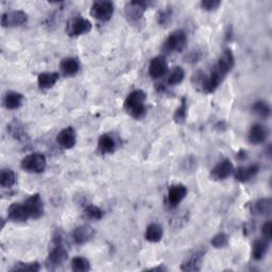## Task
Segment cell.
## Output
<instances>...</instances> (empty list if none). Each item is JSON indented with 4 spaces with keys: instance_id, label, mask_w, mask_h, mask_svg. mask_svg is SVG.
<instances>
[{
    "instance_id": "cell-5",
    "label": "cell",
    "mask_w": 272,
    "mask_h": 272,
    "mask_svg": "<svg viewBox=\"0 0 272 272\" xmlns=\"http://www.w3.org/2000/svg\"><path fill=\"white\" fill-rule=\"evenodd\" d=\"M22 168L25 171L32 173L43 172L47 166L46 156L42 153H32L27 155L22 161Z\"/></svg>"
},
{
    "instance_id": "cell-29",
    "label": "cell",
    "mask_w": 272,
    "mask_h": 272,
    "mask_svg": "<svg viewBox=\"0 0 272 272\" xmlns=\"http://www.w3.org/2000/svg\"><path fill=\"white\" fill-rule=\"evenodd\" d=\"M71 269L74 272H87L92 269L91 263L88 262L87 258L82 256L73 257L71 261Z\"/></svg>"
},
{
    "instance_id": "cell-33",
    "label": "cell",
    "mask_w": 272,
    "mask_h": 272,
    "mask_svg": "<svg viewBox=\"0 0 272 272\" xmlns=\"http://www.w3.org/2000/svg\"><path fill=\"white\" fill-rule=\"evenodd\" d=\"M84 213L87 216V218L93 220H99L103 216V212L96 205H87L84 209Z\"/></svg>"
},
{
    "instance_id": "cell-19",
    "label": "cell",
    "mask_w": 272,
    "mask_h": 272,
    "mask_svg": "<svg viewBox=\"0 0 272 272\" xmlns=\"http://www.w3.org/2000/svg\"><path fill=\"white\" fill-rule=\"evenodd\" d=\"M202 257L203 253L200 251H196V252L189 254L184 262L182 263L181 270L183 271H199L201 269L202 265Z\"/></svg>"
},
{
    "instance_id": "cell-26",
    "label": "cell",
    "mask_w": 272,
    "mask_h": 272,
    "mask_svg": "<svg viewBox=\"0 0 272 272\" xmlns=\"http://www.w3.org/2000/svg\"><path fill=\"white\" fill-rule=\"evenodd\" d=\"M60 67L61 70H62L66 76H73V74H76L79 71L80 65L77 59L65 58L62 60V62H61Z\"/></svg>"
},
{
    "instance_id": "cell-9",
    "label": "cell",
    "mask_w": 272,
    "mask_h": 272,
    "mask_svg": "<svg viewBox=\"0 0 272 272\" xmlns=\"http://www.w3.org/2000/svg\"><path fill=\"white\" fill-rule=\"evenodd\" d=\"M24 203L28 209L30 218L38 219L44 215V202L38 194L30 196Z\"/></svg>"
},
{
    "instance_id": "cell-30",
    "label": "cell",
    "mask_w": 272,
    "mask_h": 272,
    "mask_svg": "<svg viewBox=\"0 0 272 272\" xmlns=\"http://www.w3.org/2000/svg\"><path fill=\"white\" fill-rule=\"evenodd\" d=\"M185 77V71L182 67H174L171 70V72L169 73L168 79H167V83L169 85H176L180 84L183 80H184Z\"/></svg>"
},
{
    "instance_id": "cell-28",
    "label": "cell",
    "mask_w": 272,
    "mask_h": 272,
    "mask_svg": "<svg viewBox=\"0 0 272 272\" xmlns=\"http://www.w3.org/2000/svg\"><path fill=\"white\" fill-rule=\"evenodd\" d=\"M16 182L15 172L12 169H2L0 173V184L4 188L12 187Z\"/></svg>"
},
{
    "instance_id": "cell-39",
    "label": "cell",
    "mask_w": 272,
    "mask_h": 272,
    "mask_svg": "<svg viewBox=\"0 0 272 272\" xmlns=\"http://www.w3.org/2000/svg\"><path fill=\"white\" fill-rule=\"evenodd\" d=\"M237 156H238V158H239V159H243V158H246V156H247V153L244 152V151H240L239 153L237 154Z\"/></svg>"
},
{
    "instance_id": "cell-10",
    "label": "cell",
    "mask_w": 272,
    "mask_h": 272,
    "mask_svg": "<svg viewBox=\"0 0 272 272\" xmlns=\"http://www.w3.org/2000/svg\"><path fill=\"white\" fill-rule=\"evenodd\" d=\"M234 172V166L232 162L230 160H223L220 163H218L210 171V176H212L213 180L221 181L226 180L227 178Z\"/></svg>"
},
{
    "instance_id": "cell-18",
    "label": "cell",
    "mask_w": 272,
    "mask_h": 272,
    "mask_svg": "<svg viewBox=\"0 0 272 272\" xmlns=\"http://www.w3.org/2000/svg\"><path fill=\"white\" fill-rule=\"evenodd\" d=\"M258 165H250V166H242V167H238L237 169H234V176L237 181L239 182H248L250 180H252L254 176L258 173Z\"/></svg>"
},
{
    "instance_id": "cell-8",
    "label": "cell",
    "mask_w": 272,
    "mask_h": 272,
    "mask_svg": "<svg viewBox=\"0 0 272 272\" xmlns=\"http://www.w3.org/2000/svg\"><path fill=\"white\" fill-rule=\"evenodd\" d=\"M27 14L23 11L5 12L1 16V26L3 28H14L27 23Z\"/></svg>"
},
{
    "instance_id": "cell-24",
    "label": "cell",
    "mask_w": 272,
    "mask_h": 272,
    "mask_svg": "<svg viewBox=\"0 0 272 272\" xmlns=\"http://www.w3.org/2000/svg\"><path fill=\"white\" fill-rule=\"evenodd\" d=\"M164 235V230L159 223L149 224L146 229L145 237L148 241L150 242H159Z\"/></svg>"
},
{
    "instance_id": "cell-14",
    "label": "cell",
    "mask_w": 272,
    "mask_h": 272,
    "mask_svg": "<svg viewBox=\"0 0 272 272\" xmlns=\"http://www.w3.org/2000/svg\"><path fill=\"white\" fill-rule=\"evenodd\" d=\"M95 236V231L91 226L87 224H83L73 230L72 232V238L74 242L78 244H84L88 241H91Z\"/></svg>"
},
{
    "instance_id": "cell-13",
    "label": "cell",
    "mask_w": 272,
    "mask_h": 272,
    "mask_svg": "<svg viewBox=\"0 0 272 272\" xmlns=\"http://www.w3.org/2000/svg\"><path fill=\"white\" fill-rule=\"evenodd\" d=\"M58 144L64 149H71L77 142V136L71 127L63 129L57 136Z\"/></svg>"
},
{
    "instance_id": "cell-2",
    "label": "cell",
    "mask_w": 272,
    "mask_h": 272,
    "mask_svg": "<svg viewBox=\"0 0 272 272\" xmlns=\"http://www.w3.org/2000/svg\"><path fill=\"white\" fill-rule=\"evenodd\" d=\"M146 93L141 90H136L129 94L125 100V110L135 119H140L146 115Z\"/></svg>"
},
{
    "instance_id": "cell-25",
    "label": "cell",
    "mask_w": 272,
    "mask_h": 272,
    "mask_svg": "<svg viewBox=\"0 0 272 272\" xmlns=\"http://www.w3.org/2000/svg\"><path fill=\"white\" fill-rule=\"evenodd\" d=\"M60 76L57 72H43L38 74L37 78V84L40 88H44V90H47V88L52 87L54 84L58 82Z\"/></svg>"
},
{
    "instance_id": "cell-38",
    "label": "cell",
    "mask_w": 272,
    "mask_h": 272,
    "mask_svg": "<svg viewBox=\"0 0 272 272\" xmlns=\"http://www.w3.org/2000/svg\"><path fill=\"white\" fill-rule=\"evenodd\" d=\"M262 234L264 238L270 240L271 239V234H272V223L271 221H267L266 223L263 224L262 227Z\"/></svg>"
},
{
    "instance_id": "cell-31",
    "label": "cell",
    "mask_w": 272,
    "mask_h": 272,
    "mask_svg": "<svg viewBox=\"0 0 272 272\" xmlns=\"http://www.w3.org/2000/svg\"><path fill=\"white\" fill-rule=\"evenodd\" d=\"M187 116V105H186V101L185 99L183 98L181 105L176 108V111L174 113V121L178 122V124H182V122H184Z\"/></svg>"
},
{
    "instance_id": "cell-27",
    "label": "cell",
    "mask_w": 272,
    "mask_h": 272,
    "mask_svg": "<svg viewBox=\"0 0 272 272\" xmlns=\"http://www.w3.org/2000/svg\"><path fill=\"white\" fill-rule=\"evenodd\" d=\"M252 112L257 115L258 117L261 118H264L266 119L270 116V106L269 104L267 103L266 101L264 100H258L256 102H254L253 105H252Z\"/></svg>"
},
{
    "instance_id": "cell-15",
    "label": "cell",
    "mask_w": 272,
    "mask_h": 272,
    "mask_svg": "<svg viewBox=\"0 0 272 272\" xmlns=\"http://www.w3.org/2000/svg\"><path fill=\"white\" fill-rule=\"evenodd\" d=\"M147 8V3L142 2V1H131L128 2L126 5V15L127 18L130 20H133V22H137L139 20Z\"/></svg>"
},
{
    "instance_id": "cell-36",
    "label": "cell",
    "mask_w": 272,
    "mask_h": 272,
    "mask_svg": "<svg viewBox=\"0 0 272 272\" xmlns=\"http://www.w3.org/2000/svg\"><path fill=\"white\" fill-rule=\"evenodd\" d=\"M171 20V10L166 9V10H162L159 12L158 14V23L161 26H166L170 23Z\"/></svg>"
},
{
    "instance_id": "cell-20",
    "label": "cell",
    "mask_w": 272,
    "mask_h": 272,
    "mask_svg": "<svg viewBox=\"0 0 272 272\" xmlns=\"http://www.w3.org/2000/svg\"><path fill=\"white\" fill-rule=\"evenodd\" d=\"M251 212L255 215L267 216L270 215L272 209V201L269 198H263L251 204Z\"/></svg>"
},
{
    "instance_id": "cell-35",
    "label": "cell",
    "mask_w": 272,
    "mask_h": 272,
    "mask_svg": "<svg viewBox=\"0 0 272 272\" xmlns=\"http://www.w3.org/2000/svg\"><path fill=\"white\" fill-rule=\"evenodd\" d=\"M8 130H10L11 134L14 136L15 138L17 139H22L23 137H25V133H24V130H23V128L20 127V125L18 124L17 121H13L12 124L8 127Z\"/></svg>"
},
{
    "instance_id": "cell-32",
    "label": "cell",
    "mask_w": 272,
    "mask_h": 272,
    "mask_svg": "<svg viewBox=\"0 0 272 272\" xmlns=\"http://www.w3.org/2000/svg\"><path fill=\"white\" fill-rule=\"evenodd\" d=\"M40 269L38 263H18L15 264V266L13 267L12 271H30V272H36Z\"/></svg>"
},
{
    "instance_id": "cell-22",
    "label": "cell",
    "mask_w": 272,
    "mask_h": 272,
    "mask_svg": "<svg viewBox=\"0 0 272 272\" xmlns=\"http://www.w3.org/2000/svg\"><path fill=\"white\" fill-rule=\"evenodd\" d=\"M269 249V240L266 238L257 239L252 243V257L255 261H261L266 255Z\"/></svg>"
},
{
    "instance_id": "cell-11",
    "label": "cell",
    "mask_w": 272,
    "mask_h": 272,
    "mask_svg": "<svg viewBox=\"0 0 272 272\" xmlns=\"http://www.w3.org/2000/svg\"><path fill=\"white\" fill-rule=\"evenodd\" d=\"M8 217L14 222H26L30 219V215L25 203H12L8 208Z\"/></svg>"
},
{
    "instance_id": "cell-40",
    "label": "cell",
    "mask_w": 272,
    "mask_h": 272,
    "mask_svg": "<svg viewBox=\"0 0 272 272\" xmlns=\"http://www.w3.org/2000/svg\"><path fill=\"white\" fill-rule=\"evenodd\" d=\"M150 270L152 271H156V270H159V271H164V270H167L165 267H163V266H160V267H155V268H151Z\"/></svg>"
},
{
    "instance_id": "cell-3",
    "label": "cell",
    "mask_w": 272,
    "mask_h": 272,
    "mask_svg": "<svg viewBox=\"0 0 272 272\" xmlns=\"http://www.w3.org/2000/svg\"><path fill=\"white\" fill-rule=\"evenodd\" d=\"M92 23L82 16H74L67 22L66 33L71 37L83 35L92 30Z\"/></svg>"
},
{
    "instance_id": "cell-21",
    "label": "cell",
    "mask_w": 272,
    "mask_h": 272,
    "mask_svg": "<svg viewBox=\"0 0 272 272\" xmlns=\"http://www.w3.org/2000/svg\"><path fill=\"white\" fill-rule=\"evenodd\" d=\"M24 101V96L17 92H8L5 94L3 99V104L8 110H17L22 106Z\"/></svg>"
},
{
    "instance_id": "cell-6",
    "label": "cell",
    "mask_w": 272,
    "mask_h": 272,
    "mask_svg": "<svg viewBox=\"0 0 272 272\" xmlns=\"http://www.w3.org/2000/svg\"><path fill=\"white\" fill-rule=\"evenodd\" d=\"M68 253L64 246L59 239L54 242L52 249L50 250L49 255L47 257V267L49 269H56L66 262Z\"/></svg>"
},
{
    "instance_id": "cell-34",
    "label": "cell",
    "mask_w": 272,
    "mask_h": 272,
    "mask_svg": "<svg viewBox=\"0 0 272 272\" xmlns=\"http://www.w3.org/2000/svg\"><path fill=\"white\" fill-rule=\"evenodd\" d=\"M228 242H229L228 235H226L224 233L217 234L216 236L213 237V239H212L213 247H215L217 249H221V248L227 247Z\"/></svg>"
},
{
    "instance_id": "cell-7",
    "label": "cell",
    "mask_w": 272,
    "mask_h": 272,
    "mask_svg": "<svg viewBox=\"0 0 272 272\" xmlns=\"http://www.w3.org/2000/svg\"><path fill=\"white\" fill-rule=\"evenodd\" d=\"M114 4L111 1L101 0V1L94 2L91 8V15L100 22H107L114 14Z\"/></svg>"
},
{
    "instance_id": "cell-12",
    "label": "cell",
    "mask_w": 272,
    "mask_h": 272,
    "mask_svg": "<svg viewBox=\"0 0 272 272\" xmlns=\"http://www.w3.org/2000/svg\"><path fill=\"white\" fill-rule=\"evenodd\" d=\"M168 69L167 60L165 57L159 56L155 57L150 61L149 64V74L153 79H159L164 76Z\"/></svg>"
},
{
    "instance_id": "cell-1",
    "label": "cell",
    "mask_w": 272,
    "mask_h": 272,
    "mask_svg": "<svg viewBox=\"0 0 272 272\" xmlns=\"http://www.w3.org/2000/svg\"><path fill=\"white\" fill-rule=\"evenodd\" d=\"M235 63V58L233 52L230 49L223 50L221 56L219 57L217 63L213 67L212 71L209 72L208 76L201 74L200 77L197 76V84L202 87V91L207 94L214 93L218 86L221 84L227 74L232 70Z\"/></svg>"
},
{
    "instance_id": "cell-37",
    "label": "cell",
    "mask_w": 272,
    "mask_h": 272,
    "mask_svg": "<svg viewBox=\"0 0 272 272\" xmlns=\"http://www.w3.org/2000/svg\"><path fill=\"white\" fill-rule=\"evenodd\" d=\"M221 4V2L219 0H203L201 2V6L203 10L206 11H213L219 8V5Z\"/></svg>"
},
{
    "instance_id": "cell-23",
    "label": "cell",
    "mask_w": 272,
    "mask_h": 272,
    "mask_svg": "<svg viewBox=\"0 0 272 272\" xmlns=\"http://www.w3.org/2000/svg\"><path fill=\"white\" fill-rule=\"evenodd\" d=\"M98 149L101 153L110 154L113 153L116 149V142L111 135L103 134L101 135L98 140Z\"/></svg>"
},
{
    "instance_id": "cell-4",
    "label": "cell",
    "mask_w": 272,
    "mask_h": 272,
    "mask_svg": "<svg viewBox=\"0 0 272 272\" xmlns=\"http://www.w3.org/2000/svg\"><path fill=\"white\" fill-rule=\"evenodd\" d=\"M186 42V33L183 30H176L165 39L164 44H163V50L166 53L181 52L185 48Z\"/></svg>"
},
{
    "instance_id": "cell-16",
    "label": "cell",
    "mask_w": 272,
    "mask_h": 272,
    "mask_svg": "<svg viewBox=\"0 0 272 272\" xmlns=\"http://www.w3.org/2000/svg\"><path fill=\"white\" fill-rule=\"evenodd\" d=\"M268 137V130L263 125L255 124L249 130L248 139L253 145H260L265 142Z\"/></svg>"
},
{
    "instance_id": "cell-17",
    "label": "cell",
    "mask_w": 272,
    "mask_h": 272,
    "mask_svg": "<svg viewBox=\"0 0 272 272\" xmlns=\"http://www.w3.org/2000/svg\"><path fill=\"white\" fill-rule=\"evenodd\" d=\"M187 195V188L185 185L178 184L173 185L169 188V192L167 195V200L169 205L176 206L178 204L185 198Z\"/></svg>"
}]
</instances>
